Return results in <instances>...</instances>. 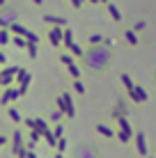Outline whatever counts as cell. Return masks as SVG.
Returning <instances> with one entry per match:
<instances>
[{
  "label": "cell",
  "instance_id": "obj_1",
  "mask_svg": "<svg viewBox=\"0 0 156 158\" xmlns=\"http://www.w3.org/2000/svg\"><path fill=\"white\" fill-rule=\"evenodd\" d=\"M83 64H85V69L92 71V73L103 71L110 64V51L103 44H92V46L87 48V53H83Z\"/></svg>",
  "mask_w": 156,
  "mask_h": 158
},
{
  "label": "cell",
  "instance_id": "obj_2",
  "mask_svg": "<svg viewBox=\"0 0 156 158\" xmlns=\"http://www.w3.org/2000/svg\"><path fill=\"white\" fill-rule=\"evenodd\" d=\"M16 19H19V14H16L14 7H2V12H0V28H12L16 23Z\"/></svg>",
  "mask_w": 156,
  "mask_h": 158
},
{
  "label": "cell",
  "instance_id": "obj_3",
  "mask_svg": "<svg viewBox=\"0 0 156 158\" xmlns=\"http://www.w3.org/2000/svg\"><path fill=\"white\" fill-rule=\"evenodd\" d=\"M117 119H120V117H117ZM120 138H122V142H129V140H131V126L126 124L124 117L120 119Z\"/></svg>",
  "mask_w": 156,
  "mask_h": 158
},
{
  "label": "cell",
  "instance_id": "obj_4",
  "mask_svg": "<svg viewBox=\"0 0 156 158\" xmlns=\"http://www.w3.org/2000/svg\"><path fill=\"white\" fill-rule=\"evenodd\" d=\"M129 94H131V99L138 101V103H145V101H147V92L140 89V87H131V89H129Z\"/></svg>",
  "mask_w": 156,
  "mask_h": 158
},
{
  "label": "cell",
  "instance_id": "obj_5",
  "mask_svg": "<svg viewBox=\"0 0 156 158\" xmlns=\"http://www.w3.org/2000/svg\"><path fill=\"white\" fill-rule=\"evenodd\" d=\"M76 156H99V151L85 144V147H78V149H76Z\"/></svg>",
  "mask_w": 156,
  "mask_h": 158
},
{
  "label": "cell",
  "instance_id": "obj_6",
  "mask_svg": "<svg viewBox=\"0 0 156 158\" xmlns=\"http://www.w3.org/2000/svg\"><path fill=\"white\" fill-rule=\"evenodd\" d=\"M136 144H138V151H140V156L147 154V147H145V133H136Z\"/></svg>",
  "mask_w": 156,
  "mask_h": 158
},
{
  "label": "cell",
  "instance_id": "obj_7",
  "mask_svg": "<svg viewBox=\"0 0 156 158\" xmlns=\"http://www.w3.org/2000/svg\"><path fill=\"white\" fill-rule=\"evenodd\" d=\"M124 39L131 44V46H136V44L140 41V39H138V35H136V30H126V32H124Z\"/></svg>",
  "mask_w": 156,
  "mask_h": 158
},
{
  "label": "cell",
  "instance_id": "obj_8",
  "mask_svg": "<svg viewBox=\"0 0 156 158\" xmlns=\"http://www.w3.org/2000/svg\"><path fill=\"white\" fill-rule=\"evenodd\" d=\"M48 35H51V41H53V44H60V39H62V37H60V35H62V32H60V30H57V28H53L51 32H48Z\"/></svg>",
  "mask_w": 156,
  "mask_h": 158
},
{
  "label": "cell",
  "instance_id": "obj_9",
  "mask_svg": "<svg viewBox=\"0 0 156 158\" xmlns=\"http://www.w3.org/2000/svg\"><path fill=\"white\" fill-rule=\"evenodd\" d=\"M108 12H110V16H112L115 21H122V14H120V9H117L115 5H108Z\"/></svg>",
  "mask_w": 156,
  "mask_h": 158
},
{
  "label": "cell",
  "instance_id": "obj_10",
  "mask_svg": "<svg viewBox=\"0 0 156 158\" xmlns=\"http://www.w3.org/2000/svg\"><path fill=\"white\" fill-rule=\"evenodd\" d=\"M96 131H99L101 135H106V138H110V135H112V128H108V126H103V124H99V126H96Z\"/></svg>",
  "mask_w": 156,
  "mask_h": 158
},
{
  "label": "cell",
  "instance_id": "obj_11",
  "mask_svg": "<svg viewBox=\"0 0 156 158\" xmlns=\"http://www.w3.org/2000/svg\"><path fill=\"white\" fill-rule=\"evenodd\" d=\"M122 85H124L126 89H131V87H133V83H131V78H129L126 73H122Z\"/></svg>",
  "mask_w": 156,
  "mask_h": 158
},
{
  "label": "cell",
  "instance_id": "obj_12",
  "mask_svg": "<svg viewBox=\"0 0 156 158\" xmlns=\"http://www.w3.org/2000/svg\"><path fill=\"white\" fill-rule=\"evenodd\" d=\"M44 21H46V23H55V25H62V23H64L62 19H55V16H46Z\"/></svg>",
  "mask_w": 156,
  "mask_h": 158
},
{
  "label": "cell",
  "instance_id": "obj_13",
  "mask_svg": "<svg viewBox=\"0 0 156 158\" xmlns=\"http://www.w3.org/2000/svg\"><path fill=\"white\" fill-rule=\"evenodd\" d=\"M7 115H9V117H12V119H14V122H21V115H19V112H16V110H14V108H9V110H7Z\"/></svg>",
  "mask_w": 156,
  "mask_h": 158
},
{
  "label": "cell",
  "instance_id": "obj_14",
  "mask_svg": "<svg viewBox=\"0 0 156 158\" xmlns=\"http://www.w3.org/2000/svg\"><path fill=\"white\" fill-rule=\"evenodd\" d=\"M74 89H76L78 94H83V92H85V85L80 83V80H76V83H74Z\"/></svg>",
  "mask_w": 156,
  "mask_h": 158
},
{
  "label": "cell",
  "instance_id": "obj_15",
  "mask_svg": "<svg viewBox=\"0 0 156 158\" xmlns=\"http://www.w3.org/2000/svg\"><path fill=\"white\" fill-rule=\"evenodd\" d=\"M62 39H64V44H67V46H69V44H74V37H71V32H64V37H62Z\"/></svg>",
  "mask_w": 156,
  "mask_h": 158
},
{
  "label": "cell",
  "instance_id": "obj_16",
  "mask_svg": "<svg viewBox=\"0 0 156 158\" xmlns=\"http://www.w3.org/2000/svg\"><path fill=\"white\" fill-rule=\"evenodd\" d=\"M142 28H145V21H138V23H136V25H133V30H136V32H140Z\"/></svg>",
  "mask_w": 156,
  "mask_h": 158
},
{
  "label": "cell",
  "instance_id": "obj_17",
  "mask_svg": "<svg viewBox=\"0 0 156 158\" xmlns=\"http://www.w3.org/2000/svg\"><path fill=\"white\" fill-rule=\"evenodd\" d=\"M60 112H62V110H55V112H51V119H53V122H57V119H60Z\"/></svg>",
  "mask_w": 156,
  "mask_h": 158
},
{
  "label": "cell",
  "instance_id": "obj_18",
  "mask_svg": "<svg viewBox=\"0 0 156 158\" xmlns=\"http://www.w3.org/2000/svg\"><path fill=\"white\" fill-rule=\"evenodd\" d=\"M90 44H101V37H99V35H94V37H90Z\"/></svg>",
  "mask_w": 156,
  "mask_h": 158
},
{
  "label": "cell",
  "instance_id": "obj_19",
  "mask_svg": "<svg viewBox=\"0 0 156 158\" xmlns=\"http://www.w3.org/2000/svg\"><path fill=\"white\" fill-rule=\"evenodd\" d=\"M60 60H62V62H64V64H74V60H71V57H69V55H62Z\"/></svg>",
  "mask_w": 156,
  "mask_h": 158
},
{
  "label": "cell",
  "instance_id": "obj_20",
  "mask_svg": "<svg viewBox=\"0 0 156 158\" xmlns=\"http://www.w3.org/2000/svg\"><path fill=\"white\" fill-rule=\"evenodd\" d=\"M5 142H7V138H2V135H0V144H5Z\"/></svg>",
  "mask_w": 156,
  "mask_h": 158
},
{
  "label": "cell",
  "instance_id": "obj_21",
  "mask_svg": "<svg viewBox=\"0 0 156 158\" xmlns=\"http://www.w3.org/2000/svg\"><path fill=\"white\" fill-rule=\"evenodd\" d=\"M71 2H74V5H76V7H80V0H71Z\"/></svg>",
  "mask_w": 156,
  "mask_h": 158
},
{
  "label": "cell",
  "instance_id": "obj_22",
  "mask_svg": "<svg viewBox=\"0 0 156 158\" xmlns=\"http://www.w3.org/2000/svg\"><path fill=\"white\" fill-rule=\"evenodd\" d=\"M0 5H5V0H0Z\"/></svg>",
  "mask_w": 156,
  "mask_h": 158
},
{
  "label": "cell",
  "instance_id": "obj_23",
  "mask_svg": "<svg viewBox=\"0 0 156 158\" xmlns=\"http://www.w3.org/2000/svg\"><path fill=\"white\" fill-rule=\"evenodd\" d=\"M154 83H156V73H154Z\"/></svg>",
  "mask_w": 156,
  "mask_h": 158
}]
</instances>
